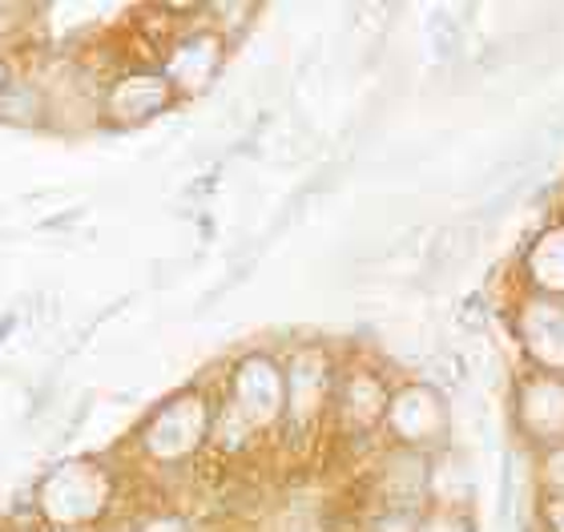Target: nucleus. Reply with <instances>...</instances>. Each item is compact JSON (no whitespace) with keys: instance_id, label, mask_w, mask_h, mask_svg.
<instances>
[{"instance_id":"nucleus-1","label":"nucleus","mask_w":564,"mask_h":532,"mask_svg":"<svg viewBox=\"0 0 564 532\" xmlns=\"http://www.w3.org/2000/svg\"><path fill=\"white\" fill-rule=\"evenodd\" d=\"M113 497H118V485L106 464L65 460L36 485L33 509L48 532H85L106 521Z\"/></svg>"},{"instance_id":"nucleus-2","label":"nucleus","mask_w":564,"mask_h":532,"mask_svg":"<svg viewBox=\"0 0 564 532\" xmlns=\"http://www.w3.org/2000/svg\"><path fill=\"white\" fill-rule=\"evenodd\" d=\"M214 432V400L210 391L186 388L174 400H165L138 432L141 460L153 468H182L194 456L210 448Z\"/></svg>"},{"instance_id":"nucleus-3","label":"nucleus","mask_w":564,"mask_h":532,"mask_svg":"<svg viewBox=\"0 0 564 532\" xmlns=\"http://www.w3.org/2000/svg\"><path fill=\"white\" fill-rule=\"evenodd\" d=\"M330 400H335L330 359L315 347L294 351V359L286 363V420L282 427L294 439H311L330 420Z\"/></svg>"},{"instance_id":"nucleus-4","label":"nucleus","mask_w":564,"mask_h":532,"mask_svg":"<svg viewBox=\"0 0 564 532\" xmlns=\"http://www.w3.org/2000/svg\"><path fill=\"white\" fill-rule=\"evenodd\" d=\"M391 391L388 383L367 371V367H355L347 376L335 379V400H330V424L335 432L347 439H364L371 432L383 427V415H388Z\"/></svg>"},{"instance_id":"nucleus-5","label":"nucleus","mask_w":564,"mask_h":532,"mask_svg":"<svg viewBox=\"0 0 564 532\" xmlns=\"http://www.w3.org/2000/svg\"><path fill=\"white\" fill-rule=\"evenodd\" d=\"M223 57H226V45L218 29H186V33H177L162 61V73L165 82H170V89H174V97L202 94L218 77Z\"/></svg>"},{"instance_id":"nucleus-6","label":"nucleus","mask_w":564,"mask_h":532,"mask_svg":"<svg viewBox=\"0 0 564 532\" xmlns=\"http://www.w3.org/2000/svg\"><path fill=\"white\" fill-rule=\"evenodd\" d=\"M174 101L162 69H126L106 85V118L118 126H141Z\"/></svg>"},{"instance_id":"nucleus-7","label":"nucleus","mask_w":564,"mask_h":532,"mask_svg":"<svg viewBox=\"0 0 564 532\" xmlns=\"http://www.w3.org/2000/svg\"><path fill=\"white\" fill-rule=\"evenodd\" d=\"M440 400H435L427 388H400L391 391V403H388V415H383V427H388L391 436L400 439V448H412L420 452L427 439L440 432Z\"/></svg>"},{"instance_id":"nucleus-8","label":"nucleus","mask_w":564,"mask_h":532,"mask_svg":"<svg viewBox=\"0 0 564 532\" xmlns=\"http://www.w3.org/2000/svg\"><path fill=\"white\" fill-rule=\"evenodd\" d=\"M520 335L536 363L549 371H564V298H532L520 315Z\"/></svg>"},{"instance_id":"nucleus-9","label":"nucleus","mask_w":564,"mask_h":532,"mask_svg":"<svg viewBox=\"0 0 564 532\" xmlns=\"http://www.w3.org/2000/svg\"><path fill=\"white\" fill-rule=\"evenodd\" d=\"M520 420L532 436L556 439L564 436V379L536 376L520 388Z\"/></svg>"},{"instance_id":"nucleus-10","label":"nucleus","mask_w":564,"mask_h":532,"mask_svg":"<svg viewBox=\"0 0 564 532\" xmlns=\"http://www.w3.org/2000/svg\"><path fill=\"white\" fill-rule=\"evenodd\" d=\"M529 279L549 298H564V226L544 230L529 250Z\"/></svg>"},{"instance_id":"nucleus-11","label":"nucleus","mask_w":564,"mask_h":532,"mask_svg":"<svg viewBox=\"0 0 564 532\" xmlns=\"http://www.w3.org/2000/svg\"><path fill=\"white\" fill-rule=\"evenodd\" d=\"M367 532H420V512L388 509V504H383V512H376V517H371V529H367Z\"/></svg>"},{"instance_id":"nucleus-12","label":"nucleus","mask_w":564,"mask_h":532,"mask_svg":"<svg viewBox=\"0 0 564 532\" xmlns=\"http://www.w3.org/2000/svg\"><path fill=\"white\" fill-rule=\"evenodd\" d=\"M133 532H194L189 529L186 517H177V512H153V517H141L133 524Z\"/></svg>"},{"instance_id":"nucleus-13","label":"nucleus","mask_w":564,"mask_h":532,"mask_svg":"<svg viewBox=\"0 0 564 532\" xmlns=\"http://www.w3.org/2000/svg\"><path fill=\"white\" fill-rule=\"evenodd\" d=\"M544 485L553 497H564V444H556L549 456H544Z\"/></svg>"},{"instance_id":"nucleus-14","label":"nucleus","mask_w":564,"mask_h":532,"mask_svg":"<svg viewBox=\"0 0 564 532\" xmlns=\"http://www.w3.org/2000/svg\"><path fill=\"white\" fill-rule=\"evenodd\" d=\"M420 532H464V521L456 512H435V517L420 521Z\"/></svg>"},{"instance_id":"nucleus-15","label":"nucleus","mask_w":564,"mask_h":532,"mask_svg":"<svg viewBox=\"0 0 564 532\" xmlns=\"http://www.w3.org/2000/svg\"><path fill=\"white\" fill-rule=\"evenodd\" d=\"M544 517H549V529L553 532H564V497H553L544 504Z\"/></svg>"},{"instance_id":"nucleus-16","label":"nucleus","mask_w":564,"mask_h":532,"mask_svg":"<svg viewBox=\"0 0 564 532\" xmlns=\"http://www.w3.org/2000/svg\"><path fill=\"white\" fill-rule=\"evenodd\" d=\"M17 82V73H12V65H9V57H0V97L9 94V85Z\"/></svg>"}]
</instances>
